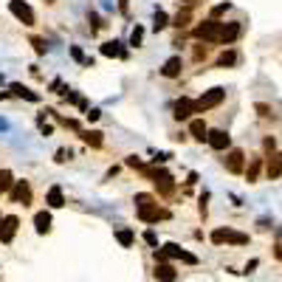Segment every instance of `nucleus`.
<instances>
[{"instance_id":"33","label":"nucleus","mask_w":282,"mask_h":282,"mask_svg":"<svg viewBox=\"0 0 282 282\" xmlns=\"http://www.w3.org/2000/svg\"><path fill=\"white\" fill-rule=\"evenodd\" d=\"M31 45H34L37 54H45V40L43 37H31Z\"/></svg>"},{"instance_id":"17","label":"nucleus","mask_w":282,"mask_h":282,"mask_svg":"<svg viewBox=\"0 0 282 282\" xmlns=\"http://www.w3.org/2000/svg\"><path fill=\"white\" fill-rule=\"evenodd\" d=\"M34 226H37V234H48V231H51V214H48V212H37Z\"/></svg>"},{"instance_id":"31","label":"nucleus","mask_w":282,"mask_h":282,"mask_svg":"<svg viewBox=\"0 0 282 282\" xmlns=\"http://www.w3.org/2000/svg\"><path fill=\"white\" fill-rule=\"evenodd\" d=\"M226 11H229V3H217V6L212 9V17L217 20V17H220V14H226Z\"/></svg>"},{"instance_id":"22","label":"nucleus","mask_w":282,"mask_h":282,"mask_svg":"<svg viewBox=\"0 0 282 282\" xmlns=\"http://www.w3.org/2000/svg\"><path fill=\"white\" fill-rule=\"evenodd\" d=\"M17 184L14 175H11L9 169H0V192H11V186Z\"/></svg>"},{"instance_id":"38","label":"nucleus","mask_w":282,"mask_h":282,"mask_svg":"<svg viewBox=\"0 0 282 282\" xmlns=\"http://www.w3.org/2000/svg\"><path fill=\"white\" fill-rule=\"evenodd\" d=\"M99 116H102V110H96V107H93V110H88V119H90V122H96Z\"/></svg>"},{"instance_id":"9","label":"nucleus","mask_w":282,"mask_h":282,"mask_svg":"<svg viewBox=\"0 0 282 282\" xmlns=\"http://www.w3.org/2000/svg\"><path fill=\"white\" fill-rule=\"evenodd\" d=\"M11 201L23 203V206L31 203V186H28V181H17V184L11 186Z\"/></svg>"},{"instance_id":"24","label":"nucleus","mask_w":282,"mask_h":282,"mask_svg":"<svg viewBox=\"0 0 282 282\" xmlns=\"http://www.w3.org/2000/svg\"><path fill=\"white\" fill-rule=\"evenodd\" d=\"M260 169H263V158H254L251 164H248V169H246L248 184H254V181H257V175H260Z\"/></svg>"},{"instance_id":"19","label":"nucleus","mask_w":282,"mask_h":282,"mask_svg":"<svg viewBox=\"0 0 282 282\" xmlns=\"http://www.w3.org/2000/svg\"><path fill=\"white\" fill-rule=\"evenodd\" d=\"M155 280L175 282V271H172V265H167V263H158V265H155Z\"/></svg>"},{"instance_id":"3","label":"nucleus","mask_w":282,"mask_h":282,"mask_svg":"<svg viewBox=\"0 0 282 282\" xmlns=\"http://www.w3.org/2000/svg\"><path fill=\"white\" fill-rule=\"evenodd\" d=\"M212 243L214 246H223V243H231V246H246L248 234H240L234 229H214L212 231Z\"/></svg>"},{"instance_id":"7","label":"nucleus","mask_w":282,"mask_h":282,"mask_svg":"<svg viewBox=\"0 0 282 282\" xmlns=\"http://www.w3.org/2000/svg\"><path fill=\"white\" fill-rule=\"evenodd\" d=\"M223 164H226V169H229L231 175H240L243 167H246V155H243V150H229V155L223 158Z\"/></svg>"},{"instance_id":"21","label":"nucleus","mask_w":282,"mask_h":282,"mask_svg":"<svg viewBox=\"0 0 282 282\" xmlns=\"http://www.w3.org/2000/svg\"><path fill=\"white\" fill-rule=\"evenodd\" d=\"M11 93H14V96H20V99H28V102H40V96H37L34 90L23 88V85H17V82L11 85Z\"/></svg>"},{"instance_id":"15","label":"nucleus","mask_w":282,"mask_h":282,"mask_svg":"<svg viewBox=\"0 0 282 282\" xmlns=\"http://www.w3.org/2000/svg\"><path fill=\"white\" fill-rule=\"evenodd\" d=\"M102 54H105V57H116V60H124V57H127V51L122 48V43H119V40L105 43V45H102Z\"/></svg>"},{"instance_id":"28","label":"nucleus","mask_w":282,"mask_h":282,"mask_svg":"<svg viewBox=\"0 0 282 282\" xmlns=\"http://www.w3.org/2000/svg\"><path fill=\"white\" fill-rule=\"evenodd\" d=\"M150 203H155V198H152V195H147V192H139V195H136V209H139V206H150Z\"/></svg>"},{"instance_id":"20","label":"nucleus","mask_w":282,"mask_h":282,"mask_svg":"<svg viewBox=\"0 0 282 282\" xmlns=\"http://www.w3.org/2000/svg\"><path fill=\"white\" fill-rule=\"evenodd\" d=\"M82 139H85V144H88V147H93V150H99V147L105 144V139H102V133H99V130H88V133H82Z\"/></svg>"},{"instance_id":"27","label":"nucleus","mask_w":282,"mask_h":282,"mask_svg":"<svg viewBox=\"0 0 282 282\" xmlns=\"http://www.w3.org/2000/svg\"><path fill=\"white\" fill-rule=\"evenodd\" d=\"M167 26H169V17L164 14V11H155V17H152V28L161 31V28H167Z\"/></svg>"},{"instance_id":"36","label":"nucleus","mask_w":282,"mask_h":282,"mask_svg":"<svg viewBox=\"0 0 282 282\" xmlns=\"http://www.w3.org/2000/svg\"><path fill=\"white\" fill-rule=\"evenodd\" d=\"M144 240H147L150 246H158V237H155V231H144Z\"/></svg>"},{"instance_id":"12","label":"nucleus","mask_w":282,"mask_h":282,"mask_svg":"<svg viewBox=\"0 0 282 282\" xmlns=\"http://www.w3.org/2000/svg\"><path fill=\"white\" fill-rule=\"evenodd\" d=\"M195 113V102H192V99H178V102H175V113H172V116H175V119H178V122H181V119H189V116H192Z\"/></svg>"},{"instance_id":"40","label":"nucleus","mask_w":282,"mask_h":282,"mask_svg":"<svg viewBox=\"0 0 282 282\" xmlns=\"http://www.w3.org/2000/svg\"><path fill=\"white\" fill-rule=\"evenodd\" d=\"M45 3H54V0H45Z\"/></svg>"},{"instance_id":"14","label":"nucleus","mask_w":282,"mask_h":282,"mask_svg":"<svg viewBox=\"0 0 282 282\" xmlns=\"http://www.w3.org/2000/svg\"><path fill=\"white\" fill-rule=\"evenodd\" d=\"M237 37H240V23H223V28H220V43L223 45H231Z\"/></svg>"},{"instance_id":"37","label":"nucleus","mask_w":282,"mask_h":282,"mask_svg":"<svg viewBox=\"0 0 282 282\" xmlns=\"http://www.w3.org/2000/svg\"><path fill=\"white\" fill-rule=\"evenodd\" d=\"M68 158H70V150H57V161H60V164L68 161Z\"/></svg>"},{"instance_id":"11","label":"nucleus","mask_w":282,"mask_h":282,"mask_svg":"<svg viewBox=\"0 0 282 282\" xmlns=\"http://www.w3.org/2000/svg\"><path fill=\"white\" fill-rule=\"evenodd\" d=\"M181 68H184V62H181V57H169V60L164 62V68H161V73H164L167 79H175V76H181Z\"/></svg>"},{"instance_id":"1","label":"nucleus","mask_w":282,"mask_h":282,"mask_svg":"<svg viewBox=\"0 0 282 282\" xmlns=\"http://www.w3.org/2000/svg\"><path fill=\"white\" fill-rule=\"evenodd\" d=\"M220 28H223V23H217L214 17H209V20H203L192 34L198 37V40H203V43H220Z\"/></svg>"},{"instance_id":"16","label":"nucleus","mask_w":282,"mask_h":282,"mask_svg":"<svg viewBox=\"0 0 282 282\" xmlns=\"http://www.w3.org/2000/svg\"><path fill=\"white\" fill-rule=\"evenodd\" d=\"M189 133H192V139H198V141H206V139H209V127H206V122H203V119H192Z\"/></svg>"},{"instance_id":"13","label":"nucleus","mask_w":282,"mask_h":282,"mask_svg":"<svg viewBox=\"0 0 282 282\" xmlns=\"http://www.w3.org/2000/svg\"><path fill=\"white\" fill-rule=\"evenodd\" d=\"M265 175L271 178V181L282 175V152H271V158L265 164Z\"/></svg>"},{"instance_id":"10","label":"nucleus","mask_w":282,"mask_h":282,"mask_svg":"<svg viewBox=\"0 0 282 282\" xmlns=\"http://www.w3.org/2000/svg\"><path fill=\"white\" fill-rule=\"evenodd\" d=\"M164 254H167V257H175V260H181V263H186V265H195V263H198V257L189 254V251H184V248L175 246V243H167V246H164Z\"/></svg>"},{"instance_id":"2","label":"nucleus","mask_w":282,"mask_h":282,"mask_svg":"<svg viewBox=\"0 0 282 282\" xmlns=\"http://www.w3.org/2000/svg\"><path fill=\"white\" fill-rule=\"evenodd\" d=\"M226 99V90L223 88H212V90H206L198 102H195V113H206V110H212V107H217Z\"/></svg>"},{"instance_id":"5","label":"nucleus","mask_w":282,"mask_h":282,"mask_svg":"<svg viewBox=\"0 0 282 282\" xmlns=\"http://www.w3.org/2000/svg\"><path fill=\"white\" fill-rule=\"evenodd\" d=\"M139 220L144 223H158V220H167L169 212L167 209H158V203H150V206H139Z\"/></svg>"},{"instance_id":"39","label":"nucleus","mask_w":282,"mask_h":282,"mask_svg":"<svg viewBox=\"0 0 282 282\" xmlns=\"http://www.w3.org/2000/svg\"><path fill=\"white\" fill-rule=\"evenodd\" d=\"M277 257H280V260H282V246H280V248H277Z\"/></svg>"},{"instance_id":"30","label":"nucleus","mask_w":282,"mask_h":282,"mask_svg":"<svg viewBox=\"0 0 282 282\" xmlns=\"http://www.w3.org/2000/svg\"><path fill=\"white\" fill-rule=\"evenodd\" d=\"M70 57H73L76 62H85V65H93V60H85V54H82V48H76V45L70 48Z\"/></svg>"},{"instance_id":"34","label":"nucleus","mask_w":282,"mask_h":282,"mask_svg":"<svg viewBox=\"0 0 282 282\" xmlns=\"http://www.w3.org/2000/svg\"><path fill=\"white\" fill-rule=\"evenodd\" d=\"M254 110H257L260 116H263V119H268V116H271V107H268V105H263V102H257V105H254Z\"/></svg>"},{"instance_id":"29","label":"nucleus","mask_w":282,"mask_h":282,"mask_svg":"<svg viewBox=\"0 0 282 282\" xmlns=\"http://www.w3.org/2000/svg\"><path fill=\"white\" fill-rule=\"evenodd\" d=\"M141 40H144V28L136 26L133 28V34H130V45H141Z\"/></svg>"},{"instance_id":"35","label":"nucleus","mask_w":282,"mask_h":282,"mask_svg":"<svg viewBox=\"0 0 282 282\" xmlns=\"http://www.w3.org/2000/svg\"><path fill=\"white\" fill-rule=\"evenodd\" d=\"M263 147H265V152H277V141H274L271 136H268V139L263 141Z\"/></svg>"},{"instance_id":"4","label":"nucleus","mask_w":282,"mask_h":282,"mask_svg":"<svg viewBox=\"0 0 282 282\" xmlns=\"http://www.w3.org/2000/svg\"><path fill=\"white\" fill-rule=\"evenodd\" d=\"M9 9L23 26H34V11H31V6H28L26 0H9Z\"/></svg>"},{"instance_id":"26","label":"nucleus","mask_w":282,"mask_h":282,"mask_svg":"<svg viewBox=\"0 0 282 282\" xmlns=\"http://www.w3.org/2000/svg\"><path fill=\"white\" fill-rule=\"evenodd\" d=\"M189 17H192V11H189V9L178 11V17L172 20V26H175V28H186V26H189Z\"/></svg>"},{"instance_id":"8","label":"nucleus","mask_w":282,"mask_h":282,"mask_svg":"<svg viewBox=\"0 0 282 282\" xmlns=\"http://www.w3.org/2000/svg\"><path fill=\"white\" fill-rule=\"evenodd\" d=\"M209 147L212 150H217V152H223V150H229V144H231V136L226 130H209Z\"/></svg>"},{"instance_id":"6","label":"nucleus","mask_w":282,"mask_h":282,"mask_svg":"<svg viewBox=\"0 0 282 282\" xmlns=\"http://www.w3.org/2000/svg\"><path fill=\"white\" fill-rule=\"evenodd\" d=\"M17 226H20V220L14 217V214L0 217V243H11L14 234H17Z\"/></svg>"},{"instance_id":"32","label":"nucleus","mask_w":282,"mask_h":282,"mask_svg":"<svg viewBox=\"0 0 282 282\" xmlns=\"http://www.w3.org/2000/svg\"><path fill=\"white\" fill-rule=\"evenodd\" d=\"M206 57H209V48H206V45H195V60L201 62V60H206Z\"/></svg>"},{"instance_id":"23","label":"nucleus","mask_w":282,"mask_h":282,"mask_svg":"<svg viewBox=\"0 0 282 282\" xmlns=\"http://www.w3.org/2000/svg\"><path fill=\"white\" fill-rule=\"evenodd\" d=\"M116 240H119L124 248H130L133 243H136V234H133V229H119L116 231Z\"/></svg>"},{"instance_id":"18","label":"nucleus","mask_w":282,"mask_h":282,"mask_svg":"<svg viewBox=\"0 0 282 282\" xmlns=\"http://www.w3.org/2000/svg\"><path fill=\"white\" fill-rule=\"evenodd\" d=\"M45 203H48L51 209H60V206H65V198H62V189H60V186H51V189H48V198H45Z\"/></svg>"},{"instance_id":"41","label":"nucleus","mask_w":282,"mask_h":282,"mask_svg":"<svg viewBox=\"0 0 282 282\" xmlns=\"http://www.w3.org/2000/svg\"><path fill=\"white\" fill-rule=\"evenodd\" d=\"M158 282H161V280H158Z\"/></svg>"},{"instance_id":"25","label":"nucleus","mask_w":282,"mask_h":282,"mask_svg":"<svg viewBox=\"0 0 282 282\" xmlns=\"http://www.w3.org/2000/svg\"><path fill=\"white\" fill-rule=\"evenodd\" d=\"M234 62H237V54L234 51H223L220 57H217V65H220V68H231Z\"/></svg>"}]
</instances>
